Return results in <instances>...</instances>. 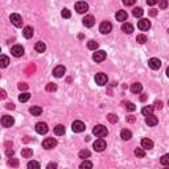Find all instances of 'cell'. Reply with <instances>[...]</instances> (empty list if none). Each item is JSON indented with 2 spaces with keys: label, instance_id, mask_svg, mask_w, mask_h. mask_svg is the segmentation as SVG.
<instances>
[{
  "label": "cell",
  "instance_id": "obj_54",
  "mask_svg": "<svg viewBox=\"0 0 169 169\" xmlns=\"http://www.w3.org/2000/svg\"><path fill=\"white\" fill-rule=\"evenodd\" d=\"M140 101H141V102H146V101H147V95H146V94H143L141 97H140Z\"/></svg>",
  "mask_w": 169,
  "mask_h": 169
},
{
  "label": "cell",
  "instance_id": "obj_22",
  "mask_svg": "<svg viewBox=\"0 0 169 169\" xmlns=\"http://www.w3.org/2000/svg\"><path fill=\"white\" fill-rule=\"evenodd\" d=\"M122 30L124 33H127V34H131V33L134 32V27H132L130 23H124L122 25Z\"/></svg>",
  "mask_w": 169,
  "mask_h": 169
},
{
  "label": "cell",
  "instance_id": "obj_30",
  "mask_svg": "<svg viewBox=\"0 0 169 169\" xmlns=\"http://www.w3.org/2000/svg\"><path fill=\"white\" fill-rule=\"evenodd\" d=\"M30 98V94L29 92H21V95L19 97V101L21 102V103H25V102H28Z\"/></svg>",
  "mask_w": 169,
  "mask_h": 169
},
{
  "label": "cell",
  "instance_id": "obj_16",
  "mask_svg": "<svg viewBox=\"0 0 169 169\" xmlns=\"http://www.w3.org/2000/svg\"><path fill=\"white\" fill-rule=\"evenodd\" d=\"M11 53L15 57H21L24 54V48L21 45H15V46H12Z\"/></svg>",
  "mask_w": 169,
  "mask_h": 169
},
{
  "label": "cell",
  "instance_id": "obj_55",
  "mask_svg": "<svg viewBox=\"0 0 169 169\" xmlns=\"http://www.w3.org/2000/svg\"><path fill=\"white\" fill-rule=\"evenodd\" d=\"M7 98V92L4 90H1V99H6Z\"/></svg>",
  "mask_w": 169,
  "mask_h": 169
},
{
  "label": "cell",
  "instance_id": "obj_9",
  "mask_svg": "<svg viewBox=\"0 0 169 169\" xmlns=\"http://www.w3.org/2000/svg\"><path fill=\"white\" fill-rule=\"evenodd\" d=\"M71 130L74 131V132H83V131L86 130V127H85V123L83 122L75 120V122H73V124H71Z\"/></svg>",
  "mask_w": 169,
  "mask_h": 169
},
{
  "label": "cell",
  "instance_id": "obj_42",
  "mask_svg": "<svg viewBox=\"0 0 169 169\" xmlns=\"http://www.w3.org/2000/svg\"><path fill=\"white\" fill-rule=\"evenodd\" d=\"M126 108H127L128 111H135L136 110V106H135V103H132V102H127V103H126Z\"/></svg>",
  "mask_w": 169,
  "mask_h": 169
},
{
  "label": "cell",
  "instance_id": "obj_53",
  "mask_svg": "<svg viewBox=\"0 0 169 169\" xmlns=\"http://www.w3.org/2000/svg\"><path fill=\"white\" fill-rule=\"evenodd\" d=\"M7 155H8V156H13V149H7Z\"/></svg>",
  "mask_w": 169,
  "mask_h": 169
},
{
  "label": "cell",
  "instance_id": "obj_5",
  "mask_svg": "<svg viewBox=\"0 0 169 169\" xmlns=\"http://www.w3.org/2000/svg\"><path fill=\"white\" fill-rule=\"evenodd\" d=\"M92 147H94V149L97 152H102V151H104V149H106L107 144H106V141H104L103 139H98V140H95V141H94Z\"/></svg>",
  "mask_w": 169,
  "mask_h": 169
},
{
  "label": "cell",
  "instance_id": "obj_10",
  "mask_svg": "<svg viewBox=\"0 0 169 169\" xmlns=\"http://www.w3.org/2000/svg\"><path fill=\"white\" fill-rule=\"evenodd\" d=\"M106 52L104 50H97L94 54H92V59H94L95 62H102L106 59Z\"/></svg>",
  "mask_w": 169,
  "mask_h": 169
},
{
  "label": "cell",
  "instance_id": "obj_25",
  "mask_svg": "<svg viewBox=\"0 0 169 169\" xmlns=\"http://www.w3.org/2000/svg\"><path fill=\"white\" fill-rule=\"evenodd\" d=\"M33 32H34V30H33L32 27H25L24 30H23V34H24L25 39H30V37L33 36Z\"/></svg>",
  "mask_w": 169,
  "mask_h": 169
},
{
  "label": "cell",
  "instance_id": "obj_46",
  "mask_svg": "<svg viewBox=\"0 0 169 169\" xmlns=\"http://www.w3.org/2000/svg\"><path fill=\"white\" fill-rule=\"evenodd\" d=\"M19 89L20 90H28V85L25 82H20L19 83Z\"/></svg>",
  "mask_w": 169,
  "mask_h": 169
},
{
  "label": "cell",
  "instance_id": "obj_47",
  "mask_svg": "<svg viewBox=\"0 0 169 169\" xmlns=\"http://www.w3.org/2000/svg\"><path fill=\"white\" fill-rule=\"evenodd\" d=\"M123 4H124V6H134L135 0H123Z\"/></svg>",
  "mask_w": 169,
  "mask_h": 169
},
{
  "label": "cell",
  "instance_id": "obj_7",
  "mask_svg": "<svg viewBox=\"0 0 169 169\" xmlns=\"http://www.w3.org/2000/svg\"><path fill=\"white\" fill-rule=\"evenodd\" d=\"M75 11L78 13H86L89 11V4L86 1H78V3H75Z\"/></svg>",
  "mask_w": 169,
  "mask_h": 169
},
{
  "label": "cell",
  "instance_id": "obj_15",
  "mask_svg": "<svg viewBox=\"0 0 169 169\" xmlns=\"http://www.w3.org/2000/svg\"><path fill=\"white\" fill-rule=\"evenodd\" d=\"M148 66L151 69H153V70H159L161 66V61L159 58H151L148 61Z\"/></svg>",
  "mask_w": 169,
  "mask_h": 169
},
{
  "label": "cell",
  "instance_id": "obj_45",
  "mask_svg": "<svg viewBox=\"0 0 169 169\" xmlns=\"http://www.w3.org/2000/svg\"><path fill=\"white\" fill-rule=\"evenodd\" d=\"M126 120H127L128 123H135V120H136V118H135L134 115H128L127 118H126Z\"/></svg>",
  "mask_w": 169,
  "mask_h": 169
},
{
  "label": "cell",
  "instance_id": "obj_52",
  "mask_svg": "<svg viewBox=\"0 0 169 169\" xmlns=\"http://www.w3.org/2000/svg\"><path fill=\"white\" fill-rule=\"evenodd\" d=\"M149 15H151V16H156V15H157V11H156V9H151V11H149Z\"/></svg>",
  "mask_w": 169,
  "mask_h": 169
},
{
  "label": "cell",
  "instance_id": "obj_36",
  "mask_svg": "<svg viewBox=\"0 0 169 169\" xmlns=\"http://www.w3.org/2000/svg\"><path fill=\"white\" fill-rule=\"evenodd\" d=\"M28 169H40V164L37 163V161L32 160L28 163Z\"/></svg>",
  "mask_w": 169,
  "mask_h": 169
},
{
  "label": "cell",
  "instance_id": "obj_21",
  "mask_svg": "<svg viewBox=\"0 0 169 169\" xmlns=\"http://www.w3.org/2000/svg\"><path fill=\"white\" fill-rule=\"evenodd\" d=\"M29 112L32 114L33 116H39V115H41L42 114V108L40 106H32L29 108Z\"/></svg>",
  "mask_w": 169,
  "mask_h": 169
},
{
  "label": "cell",
  "instance_id": "obj_37",
  "mask_svg": "<svg viewBox=\"0 0 169 169\" xmlns=\"http://www.w3.org/2000/svg\"><path fill=\"white\" fill-rule=\"evenodd\" d=\"M135 156H137V157H146V151L143 148H136L135 149Z\"/></svg>",
  "mask_w": 169,
  "mask_h": 169
},
{
  "label": "cell",
  "instance_id": "obj_33",
  "mask_svg": "<svg viewBox=\"0 0 169 169\" xmlns=\"http://www.w3.org/2000/svg\"><path fill=\"white\" fill-rule=\"evenodd\" d=\"M90 156H91V152H90L89 149H83V151L79 152V157L83 159V160H85V159H89Z\"/></svg>",
  "mask_w": 169,
  "mask_h": 169
},
{
  "label": "cell",
  "instance_id": "obj_17",
  "mask_svg": "<svg viewBox=\"0 0 169 169\" xmlns=\"http://www.w3.org/2000/svg\"><path fill=\"white\" fill-rule=\"evenodd\" d=\"M146 123L149 126V127H155V126L159 123V119H157V116H155V115L146 116Z\"/></svg>",
  "mask_w": 169,
  "mask_h": 169
},
{
  "label": "cell",
  "instance_id": "obj_8",
  "mask_svg": "<svg viewBox=\"0 0 169 169\" xmlns=\"http://www.w3.org/2000/svg\"><path fill=\"white\" fill-rule=\"evenodd\" d=\"M13 123H15V119H13V116H9V115H4L3 118H1V126L6 128H9L13 126Z\"/></svg>",
  "mask_w": 169,
  "mask_h": 169
},
{
  "label": "cell",
  "instance_id": "obj_57",
  "mask_svg": "<svg viewBox=\"0 0 169 169\" xmlns=\"http://www.w3.org/2000/svg\"><path fill=\"white\" fill-rule=\"evenodd\" d=\"M164 169H169V166H165V168H164Z\"/></svg>",
  "mask_w": 169,
  "mask_h": 169
},
{
  "label": "cell",
  "instance_id": "obj_11",
  "mask_svg": "<svg viewBox=\"0 0 169 169\" xmlns=\"http://www.w3.org/2000/svg\"><path fill=\"white\" fill-rule=\"evenodd\" d=\"M48 130H49V128H48V124L44 122H39L36 124V132L40 135H45L48 132Z\"/></svg>",
  "mask_w": 169,
  "mask_h": 169
},
{
  "label": "cell",
  "instance_id": "obj_26",
  "mask_svg": "<svg viewBox=\"0 0 169 169\" xmlns=\"http://www.w3.org/2000/svg\"><path fill=\"white\" fill-rule=\"evenodd\" d=\"M54 134H56L57 136L63 135V134H65V127H63L62 124H57L56 127H54Z\"/></svg>",
  "mask_w": 169,
  "mask_h": 169
},
{
  "label": "cell",
  "instance_id": "obj_28",
  "mask_svg": "<svg viewBox=\"0 0 169 169\" xmlns=\"http://www.w3.org/2000/svg\"><path fill=\"white\" fill-rule=\"evenodd\" d=\"M79 169H92V163L89 160H83L79 165Z\"/></svg>",
  "mask_w": 169,
  "mask_h": 169
},
{
  "label": "cell",
  "instance_id": "obj_44",
  "mask_svg": "<svg viewBox=\"0 0 169 169\" xmlns=\"http://www.w3.org/2000/svg\"><path fill=\"white\" fill-rule=\"evenodd\" d=\"M155 108H157V110H161L163 108V102L161 101H155Z\"/></svg>",
  "mask_w": 169,
  "mask_h": 169
},
{
  "label": "cell",
  "instance_id": "obj_24",
  "mask_svg": "<svg viewBox=\"0 0 169 169\" xmlns=\"http://www.w3.org/2000/svg\"><path fill=\"white\" fill-rule=\"evenodd\" d=\"M153 106H144L143 107V110H141V114L143 115H146V116H149V115H153Z\"/></svg>",
  "mask_w": 169,
  "mask_h": 169
},
{
  "label": "cell",
  "instance_id": "obj_12",
  "mask_svg": "<svg viewBox=\"0 0 169 169\" xmlns=\"http://www.w3.org/2000/svg\"><path fill=\"white\" fill-rule=\"evenodd\" d=\"M137 28L140 30H148L151 28V21L148 19H141V20L137 23Z\"/></svg>",
  "mask_w": 169,
  "mask_h": 169
},
{
  "label": "cell",
  "instance_id": "obj_49",
  "mask_svg": "<svg viewBox=\"0 0 169 169\" xmlns=\"http://www.w3.org/2000/svg\"><path fill=\"white\" fill-rule=\"evenodd\" d=\"M166 7H168V1H166V0H163V1H160V8L165 9Z\"/></svg>",
  "mask_w": 169,
  "mask_h": 169
},
{
  "label": "cell",
  "instance_id": "obj_56",
  "mask_svg": "<svg viewBox=\"0 0 169 169\" xmlns=\"http://www.w3.org/2000/svg\"><path fill=\"white\" fill-rule=\"evenodd\" d=\"M166 75H168V78H169V68L166 69Z\"/></svg>",
  "mask_w": 169,
  "mask_h": 169
},
{
  "label": "cell",
  "instance_id": "obj_39",
  "mask_svg": "<svg viewBox=\"0 0 169 169\" xmlns=\"http://www.w3.org/2000/svg\"><path fill=\"white\" fill-rule=\"evenodd\" d=\"M136 42H139V44H146L147 42V36L146 34H137Z\"/></svg>",
  "mask_w": 169,
  "mask_h": 169
},
{
  "label": "cell",
  "instance_id": "obj_2",
  "mask_svg": "<svg viewBox=\"0 0 169 169\" xmlns=\"http://www.w3.org/2000/svg\"><path fill=\"white\" fill-rule=\"evenodd\" d=\"M9 20H11V23L17 28H21L23 27V24H24L23 19H21V16L19 15V13H12L11 17H9Z\"/></svg>",
  "mask_w": 169,
  "mask_h": 169
},
{
  "label": "cell",
  "instance_id": "obj_20",
  "mask_svg": "<svg viewBox=\"0 0 169 169\" xmlns=\"http://www.w3.org/2000/svg\"><path fill=\"white\" fill-rule=\"evenodd\" d=\"M116 20L118 21H126L128 19V15H127V12L126 11H118L116 12V15H115Z\"/></svg>",
  "mask_w": 169,
  "mask_h": 169
},
{
  "label": "cell",
  "instance_id": "obj_58",
  "mask_svg": "<svg viewBox=\"0 0 169 169\" xmlns=\"http://www.w3.org/2000/svg\"><path fill=\"white\" fill-rule=\"evenodd\" d=\"M168 104H169V101H168Z\"/></svg>",
  "mask_w": 169,
  "mask_h": 169
},
{
  "label": "cell",
  "instance_id": "obj_18",
  "mask_svg": "<svg viewBox=\"0 0 169 169\" xmlns=\"http://www.w3.org/2000/svg\"><path fill=\"white\" fill-rule=\"evenodd\" d=\"M141 147H143V149H152L153 148V141L151 139L144 137V139H141Z\"/></svg>",
  "mask_w": 169,
  "mask_h": 169
},
{
  "label": "cell",
  "instance_id": "obj_50",
  "mask_svg": "<svg viewBox=\"0 0 169 169\" xmlns=\"http://www.w3.org/2000/svg\"><path fill=\"white\" fill-rule=\"evenodd\" d=\"M6 107L8 108V110H15V104H13V103H8V104H6Z\"/></svg>",
  "mask_w": 169,
  "mask_h": 169
},
{
  "label": "cell",
  "instance_id": "obj_1",
  "mask_svg": "<svg viewBox=\"0 0 169 169\" xmlns=\"http://www.w3.org/2000/svg\"><path fill=\"white\" fill-rule=\"evenodd\" d=\"M92 134H94L95 136H98V137H104L107 134H108V130H107L104 126L98 124V126H95V127L92 128Z\"/></svg>",
  "mask_w": 169,
  "mask_h": 169
},
{
  "label": "cell",
  "instance_id": "obj_34",
  "mask_svg": "<svg viewBox=\"0 0 169 169\" xmlns=\"http://www.w3.org/2000/svg\"><path fill=\"white\" fill-rule=\"evenodd\" d=\"M143 13H144V11H143V8H140V7L134 8V11H132V15H134L135 17H141Z\"/></svg>",
  "mask_w": 169,
  "mask_h": 169
},
{
  "label": "cell",
  "instance_id": "obj_31",
  "mask_svg": "<svg viewBox=\"0 0 169 169\" xmlns=\"http://www.w3.org/2000/svg\"><path fill=\"white\" fill-rule=\"evenodd\" d=\"M8 63H9V58L3 54V56L0 57V66H1V68H7Z\"/></svg>",
  "mask_w": 169,
  "mask_h": 169
},
{
  "label": "cell",
  "instance_id": "obj_38",
  "mask_svg": "<svg viewBox=\"0 0 169 169\" xmlns=\"http://www.w3.org/2000/svg\"><path fill=\"white\" fill-rule=\"evenodd\" d=\"M160 163L163 164V165H165V166H169V153L164 155L163 157L160 159Z\"/></svg>",
  "mask_w": 169,
  "mask_h": 169
},
{
  "label": "cell",
  "instance_id": "obj_19",
  "mask_svg": "<svg viewBox=\"0 0 169 169\" xmlns=\"http://www.w3.org/2000/svg\"><path fill=\"white\" fill-rule=\"evenodd\" d=\"M141 90H143V85H141V83L135 82V83H132V85H131V91L134 92V94H139V92H141Z\"/></svg>",
  "mask_w": 169,
  "mask_h": 169
},
{
  "label": "cell",
  "instance_id": "obj_29",
  "mask_svg": "<svg viewBox=\"0 0 169 169\" xmlns=\"http://www.w3.org/2000/svg\"><path fill=\"white\" fill-rule=\"evenodd\" d=\"M32 155H33L32 148H24L23 151H21V156H23V157H25V159L32 157Z\"/></svg>",
  "mask_w": 169,
  "mask_h": 169
},
{
  "label": "cell",
  "instance_id": "obj_35",
  "mask_svg": "<svg viewBox=\"0 0 169 169\" xmlns=\"http://www.w3.org/2000/svg\"><path fill=\"white\" fill-rule=\"evenodd\" d=\"M19 159H15V157H12V159H9L8 160V165L9 166H13V168H17L19 166Z\"/></svg>",
  "mask_w": 169,
  "mask_h": 169
},
{
  "label": "cell",
  "instance_id": "obj_32",
  "mask_svg": "<svg viewBox=\"0 0 169 169\" xmlns=\"http://www.w3.org/2000/svg\"><path fill=\"white\" fill-rule=\"evenodd\" d=\"M87 48H89L90 50H97V49H98V42L94 41V40H90V41L87 42Z\"/></svg>",
  "mask_w": 169,
  "mask_h": 169
},
{
  "label": "cell",
  "instance_id": "obj_14",
  "mask_svg": "<svg viewBox=\"0 0 169 169\" xmlns=\"http://www.w3.org/2000/svg\"><path fill=\"white\" fill-rule=\"evenodd\" d=\"M82 23H83V25H85L86 28H91L92 25L95 24V19H94V16L87 15V16H85V19L82 20Z\"/></svg>",
  "mask_w": 169,
  "mask_h": 169
},
{
  "label": "cell",
  "instance_id": "obj_6",
  "mask_svg": "<svg viewBox=\"0 0 169 169\" xmlns=\"http://www.w3.org/2000/svg\"><path fill=\"white\" fill-rule=\"evenodd\" d=\"M112 30V24L110 21H103L101 24V27H99V32L103 33V34H107V33H110Z\"/></svg>",
  "mask_w": 169,
  "mask_h": 169
},
{
  "label": "cell",
  "instance_id": "obj_23",
  "mask_svg": "<svg viewBox=\"0 0 169 169\" xmlns=\"http://www.w3.org/2000/svg\"><path fill=\"white\" fill-rule=\"evenodd\" d=\"M34 49H36V52H39V53H44L45 49H46V45H45L42 41H39V42H36Z\"/></svg>",
  "mask_w": 169,
  "mask_h": 169
},
{
  "label": "cell",
  "instance_id": "obj_13",
  "mask_svg": "<svg viewBox=\"0 0 169 169\" xmlns=\"http://www.w3.org/2000/svg\"><path fill=\"white\" fill-rule=\"evenodd\" d=\"M65 71H66L65 66L58 65V66H56V68H54V70H53V75H54L56 78H61L63 74H65Z\"/></svg>",
  "mask_w": 169,
  "mask_h": 169
},
{
  "label": "cell",
  "instance_id": "obj_48",
  "mask_svg": "<svg viewBox=\"0 0 169 169\" xmlns=\"http://www.w3.org/2000/svg\"><path fill=\"white\" fill-rule=\"evenodd\" d=\"M46 169H57V164L56 163H49L46 165Z\"/></svg>",
  "mask_w": 169,
  "mask_h": 169
},
{
  "label": "cell",
  "instance_id": "obj_4",
  "mask_svg": "<svg viewBox=\"0 0 169 169\" xmlns=\"http://www.w3.org/2000/svg\"><path fill=\"white\" fill-rule=\"evenodd\" d=\"M57 146V140L54 137H46V139L42 141V147L45 149H52Z\"/></svg>",
  "mask_w": 169,
  "mask_h": 169
},
{
  "label": "cell",
  "instance_id": "obj_40",
  "mask_svg": "<svg viewBox=\"0 0 169 169\" xmlns=\"http://www.w3.org/2000/svg\"><path fill=\"white\" fill-rule=\"evenodd\" d=\"M107 119H108V122L112 123V124H115V123L118 122V116H116L115 114H108V115H107Z\"/></svg>",
  "mask_w": 169,
  "mask_h": 169
},
{
  "label": "cell",
  "instance_id": "obj_51",
  "mask_svg": "<svg viewBox=\"0 0 169 169\" xmlns=\"http://www.w3.org/2000/svg\"><path fill=\"white\" fill-rule=\"evenodd\" d=\"M156 3H157L156 0H147V4H148V6H155Z\"/></svg>",
  "mask_w": 169,
  "mask_h": 169
},
{
  "label": "cell",
  "instance_id": "obj_27",
  "mask_svg": "<svg viewBox=\"0 0 169 169\" xmlns=\"http://www.w3.org/2000/svg\"><path fill=\"white\" fill-rule=\"evenodd\" d=\"M120 137H122L123 140H130L131 137H132V132H131L130 130H123L122 132H120Z\"/></svg>",
  "mask_w": 169,
  "mask_h": 169
},
{
  "label": "cell",
  "instance_id": "obj_3",
  "mask_svg": "<svg viewBox=\"0 0 169 169\" xmlns=\"http://www.w3.org/2000/svg\"><path fill=\"white\" fill-rule=\"evenodd\" d=\"M107 82H108V78H107L106 74H103V73L95 74V83H97V85H99V86H104V85H107Z\"/></svg>",
  "mask_w": 169,
  "mask_h": 169
},
{
  "label": "cell",
  "instance_id": "obj_41",
  "mask_svg": "<svg viewBox=\"0 0 169 169\" xmlns=\"http://www.w3.org/2000/svg\"><path fill=\"white\" fill-rule=\"evenodd\" d=\"M57 90V85L56 83H48L46 85V91L52 92V91H56Z\"/></svg>",
  "mask_w": 169,
  "mask_h": 169
},
{
  "label": "cell",
  "instance_id": "obj_43",
  "mask_svg": "<svg viewBox=\"0 0 169 169\" xmlns=\"http://www.w3.org/2000/svg\"><path fill=\"white\" fill-rule=\"evenodd\" d=\"M61 15H62V17H65V19H69L71 16V12L69 11L68 8H65V9H62V12H61Z\"/></svg>",
  "mask_w": 169,
  "mask_h": 169
}]
</instances>
